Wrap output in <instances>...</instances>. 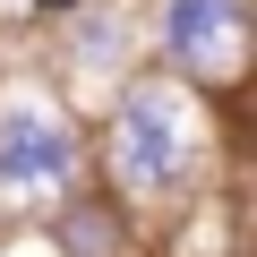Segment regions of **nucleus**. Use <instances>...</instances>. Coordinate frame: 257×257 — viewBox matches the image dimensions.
<instances>
[{
  "mask_svg": "<svg viewBox=\"0 0 257 257\" xmlns=\"http://www.w3.org/2000/svg\"><path fill=\"white\" fill-rule=\"evenodd\" d=\"M103 155H111V180L138 197V206L189 197L197 155H206L197 94H180L172 77H128L120 103H111V128H103Z\"/></svg>",
  "mask_w": 257,
  "mask_h": 257,
  "instance_id": "f257e3e1",
  "label": "nucleus"
},
{
  "mask_svg": "<svg viewBox=\"0 0 257 257\" xmlns=\"http://www.w3.org/2000/svg\"><path fill=\"white\" fill-rule=\"evenodd\" d=\"M155 43L189 86H231L248 69V0H155Z\"/></svg>",
  "mask_w": 257,
  "mask_h": 257,
  "instance_id": "f03ea898",
  "label": "nucleus"
},
{
  "mask_svg": "<svg viewBox=\"0 0 257 257\" xmlns=\"http://www.w3.org/2000/svg\"><path fill=\"white\" fill-rule=\"evenodd\" d=\"M77 172V128L60 103L43 94H9L0 103V189H52Z\"/></svg>",
  "mask_w": 257,
  "mask_h": 257,
  "instance_id": "7ed1b4c3",
  "label": "nucleus"
},
{
  "mask_svg": "<svg viewBox=\"0 0 257 257\" xmlns=\"http://www.w3.org/2000/svg\"><path fill=\"white\" fill-rule=\"evenodd\" d=\"M111 231H120V206H103V197H77V206L52 223V240H60L69 257H111Z\"/></svg>",
  "mask_w": 257,
  "mask_h": 257,
  "instance_id": "20e7f679",
  "label": "nucleus"
},
{
  "mask_svg": "<svg viewBox=\"0 0 257 257\" xmlns=\"http://www.w3.org/2000/svg\"><path fill=\"white\" fill-rule=\"evenodd\" d=\"M77 60H86V69L128 60V18H120V9H86V18H77Z\"/></svg>",
  "mask_w": 257,
  "mask_h": 257,
  "instance_id": "39448f33",
  "label": "nucleus"
}]
</instances>
